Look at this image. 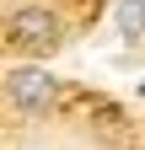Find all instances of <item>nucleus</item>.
Returning a JSON list of instances; mask_svg holds the SVG:
<instances>
[{
	"label": "nucleus",
	"mask_w": 145,
	"mask_h": 150,
	"mask_svg": "<svg viewBox=\"0 0 145 150\" xmlns=\"http://www.w3.org/2000/svg\"><path fill=\"white\" fill-rule=\"evenodd\" d=\"M6 38L22 54H43V59H48V54L65 43V27H59V16H54L48 6H16L6 16Z\"/></svg>",
	"instance_id": "obj_1"
},
{
	"label": "nucleus",
	"mask_w": 145,
	"mask_h": 150,
	"mask_svg": "<svg viewBox=\"0 0 145 150\" xmlns=\"http://www.w3.org/2000/svg\"><path fill=\"white\" fill-rule=\"evenodd\" d=\"M118 32L129 38H145V0H118Z\"/></svg>",
	"instance_id": "obj_3"
},
{
	"label": "nucleus",
	"mask_w": 145,
	"mask_h": 150,
	"mask_svg": "<svg viewBox=\"0 0 145 150\" xmlns=\"http://www.w3.org/2000/svg\"><path fill=\"white\" fill-rule=\"evenodd\" d=\"M6 97L22 107V112H48L59 102V81L38 64H22V70H6Z\"/></svg>",
	"instance_id": "obj_2"
},
{
	"label": "nucleus",
	"mask_w": 145,
	"mask_h": 150,
	"mask_svg": "<svg viewBox=\"0 0 145 150\" xmlns=\"http://www.w3.org/2000/svg\"><path fill=\"white\" fill-rule=\"evenodd\" d=\"M140 91H145V81H140Z\"/></svg>",
	"instance_id": "obj_4"
}]
</instances>
